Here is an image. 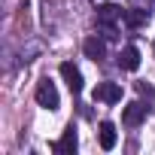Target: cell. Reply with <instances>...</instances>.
<instances>
[{
    "label": "cell",
    "instance_id": "cell-2",
    "mask_svg": "<svg viewBox=\"0 0 155 155\" xmlns=\"http://www.w3.org/2000/svg\"><path fill=\"white\" fill-rule=\"evenodd\" d=\"M91 97L94 101H104V104H119L122 101V85L119 82H101Z\"/></svg>",
    "mask_w": 155,
    "mask_h": 155
},
{
    "label": "cell",
    "instance_id": "cell-9",
    "mask_svg": "<svg viewBox=\"0 0 155 155\" xmlns=\"http://www.w3.org/2000/svg\"><path fill=\"white\" fill-rule=\"evenodd\" d=\"M128 28H143L149 21V12L146 9H125V18H122Z\"/></svg>",
    "mask_w": 155,
    "mask_h": 155
},
{
    "label": "cell",
    "instance_id": "cell-8",
    "mask_svg": "<svg viewBox=\"0 0 155 155\" xmlns=\"http://www.w3.org/2000/svg\"><path fill=\"white\" fill-rule=\"evenodd\" d=\"M82 52H85V55H88L91 61H101V58L107 55V46H104V40H101V37L94 34V37H88V40L82 43Z\"/></svg>",
    "mask_w": 155,
    "mask_h": 155
},
{
    "label": "cell",
    "instance_id": "cell-10",
    "mask_svg": "<svg viewBox=\"0 0 155 155\" xmlns=\"http://www.w3.org/2000/svg\"><path fill=\"white\" fill-rule=\"evenodd\" d=\"M101 146L110 152L116 149V125L113 122H101Z\"/></svg>",
    "mask_w": 155,
    "mask_h": 155
},
{
    "label": "cell",
    "instance_id": "cell-6",
    "mask_svg": "<svg viewBox=\"0 0 155 155\" xmlns=\"http://www.w3.org/2000/svg\"><path fill=\"white\" fill-rule=\"evenodd\" d=\"M119 18H125V9L116 6V3H104L97 9V25H116Z\"/></svg>",
    "mask_w": 155,
    "mask_h": 155
},
{
    "label": "cell",
    "instance_id": "cell-7",
    "mask_svg": "<svg viewBox=\"0 0 155 155\" xmlns=\"http://www.w3.org/2000/svg\"><path fill=\"white\" fill-rule=\"evenodd\" d=\"M119 67L122 70H137L140 67V49L137 46H125L119 52Z\"/></svg>",
    "mask_w": 155,
    "mask_h": 155
},
{
    "label": "cell",
    "instance_id": "cell-5",
    "mask_svg": "<svg viewBox=\"0 0 155 155\" xmlns=\"http://www.w3.org/2000/svg\"><path fill=\"white\" fill-rule=\"evenodd\" d=\"M76 146H79V140H76V128H73V125L64 131V137H61L58 143H52V149H55V152H64V155H73Z\"/></svg>",
    "mask_w": 155,
    "mask_h": 155
},
{
    "label": "cell",
    "instance_id": "cell-1",
    "mask_svg": "<svg viewBox=\"0 0 155 155\" xmlns=\"http://www.w3.org/2000/svg\"><path fill=\"white\" fill-rule=\"evenodd\" d=\"M37 104L46 107V110H58L61 97H58V88H55L52 79H40L37 82Z\"/></svg>",
    "mask_w": 155,
    "mask_h": 155
},
{
    "label": "cell",
    "instance_id": "cell-4",
    "mask_svg": "<svg viewBox=\"0 0 155 155\" xmlns=\"http://www.w3.org/2000/svg\"><path fill=\"white\" fill-rule=\"evenodd\" d=\"M146 119V107L140 104V101H134V104H128L125 107V113H122V125H128V128H134V125H140Z\"/></svg>",
    "mask_w": 155,
    "mask_h": 155
},
{
    "label": "cell",
    "instance_id": "cell-3",
    "mask_svg": "<svg viewBox=\"0 0 155 155\" xmlns=\"http://www.w3.org/2000/svg\"><path fill=\"white\" fill-rule=\"evenodd\" d=\"M61 76H64V82H67V88H70L73 94L82 91V73H79V67H73L70 61H64V64H61Z\"/></svg>",
    "mask_w": 155,
    "mask_h": 155
}]
</instances>
